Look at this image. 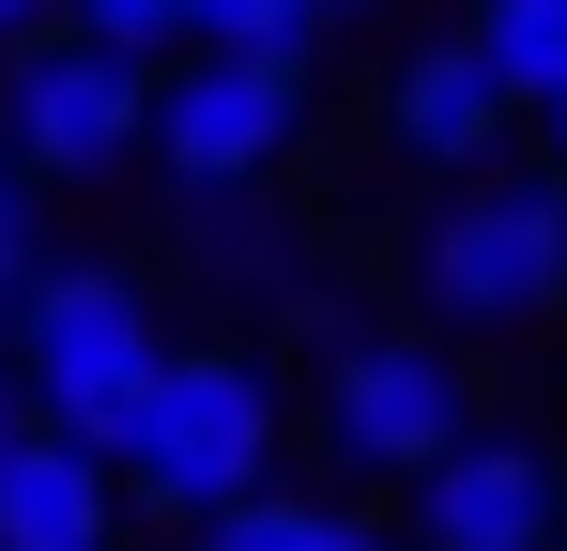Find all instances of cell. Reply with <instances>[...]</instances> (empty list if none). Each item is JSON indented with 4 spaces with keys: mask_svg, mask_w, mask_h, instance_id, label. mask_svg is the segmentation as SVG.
Here are the masks:
<instances>
[{
    "mask_svg": "<svg viewBox=\"0 0 567 551\" xmlns=\"http://www.w3.org/2000/svg\"><path fill=\"white\" fill-rule=\"evenodd\" d=\"M277 367L246 353V337H169L154 383L123 398V429H107V475H123V506H154V521H215L230 490H261L277 475Z\"/></svg>",
    "mask_w": 567,
    "mask_h": 551,
    "instance_id": "6da1fadb",
    "label": "cell"
},
{
    "mask_svg": "<svg viewBox=\"0 0 567 551\" xmlns=\"http://www.w3.org/2000/svg\"><path fill=\"white\" fill-rule=\"evenodd\" d=\"M414 306L445 337H522L567 306V169H461L430 215H414Z\"/></svg>",
    "mask_w": 567,
    "mask_h": 551,
    "instance_id": "7a4b0ae2",
    "label": "cell"
},
{
    "mask_svg": "<svg viewBox=\"0 0 567 551\" xmlns=\"http://www.w3.org/2000/svg\"><path fill=\"white\" fill-rule=\"evenodd\" d=\"M154 291L123 261H31L16 276V322H0V367H16V414H47V429H78L107 445L123 429V398L154 383Z\"/></svg>",
    "mask_w": 567,
    "mask_h": 551,
    "instance_id": "3957f363",
    "label": "cell"
},
{
    "mask_svg": "<svg viewBox=\"0 0 567 551\" xmlns=\"http://www.w3.org/2000/svg\"><path fill=\"white\" fill-rule=\"evenodd\" d=\"M138 123H154V62H123L93 31H31L16 77H0V154L31 169V199L47 184H107L138 154Z\"/></svg>",
    "mask_w": 567,
    "mask_h": 551,
    "instance_id": "277c9868",
    "label": "cell"
},
{
    "mask_svg": "<svg viewBox=\"0 0 567 551\" xmlns=\"http://www.w3.org/2000/svg\"><path fill=\"white\" fill-rule=\"evenodd\" d=\"M461 429H475V367L445 337H414V322L338 337V367H322V459L338 475H430Z\"/></svg>",
    "mask_w": 567,
    "mask_h": 551,
    "instance_id": "5b68a950",
    "label": "cell"
},
{
    "mask_svg": "<svg viewBox=\"0 0 567 551\" xmlns=\"http://www.w3.org/2000/svg\"><path fill=\"white\" fill-rule=\"evenodd\" d=\"M291 138H307V46H199L185 77H154V123H138V154H169L185 199L261 184Z\"/></svg>",
    "mask_w": 567,
    "mask_h": 551,
    "instance_id": "8992f818",
    "label": "cell"
},
{
    "mask_svg": "<svg viewBox=\"0 0 567 551\" xmlns=\"http://www.w3.org/2000/svg\"><path fill=\"white\" fill-rule=\"evenodd\" d=\"M399 490H414V551H537V537H567V459L537 429H461Z\"/></svg>",
    "mask_w": 567,
    "mask_h": 551,
    "instance_id": "52a82bcc",
    "label": "cell"
},
{
    "mask_svg": "<svg viewBox=\"0 0 567 551\" xmlns=\"http://www.w3.org/2000/svg\"><path fill=\"white\" fill-rule=\"evenodd\" d=\"M107 537H123V475L78 429L16 414L0 429V551H107Z\"/></svg>",
    "mask_w": 567,
    "mask_h": 551,
    "instance_id": "ba28073f",
    "label": "cell"
},
{
    "mask_svg": "<svg viewBox=\"0 0 567 551\" xmlns=\"http://www.w3.org/2000/svg\"><path fill=\"white\" fill-rule=\"evenodd\" d=\"M506 123H522V107H506V77L475 62L461 31H445V46H414V62L383 77V138H399L414 169H445V184L491 169V138H506Z\"/></svg>",
    "mask_w": 567,
    "mask_h": 551,
    "instance_id": "9c48e42d",
    "label": "cell"
},
{
    "mask_svg": "<svg viewBox=\"0 0 567 551\" xmlns=\"http://www.w3.org/2000/svg\"><path fill=\"white\" fill-rule=\"evenodd\" d=\"M185 276H199V291H291V276H307V246H291L246 184H215V215L185 199Z\"/></svg>",
    "mask_w": 567,
    "mask_h": 551,
    "instance_id": "30bf717a",
    "label": "cell"
},
{
    "mask_svg": "<svg viewBox=\"0 0 567 551\" xmlns=\"http://www.w3.org/2000/svg\"><path fill=\"white\" fill-rule=\"evenodd\" d=\"M461 46L506 77V107H553V92H567V0H475Z\"/></svg>",
    "mask_w": 567,
    "mask_h": 551,
    "instance_id": "8fae6325",
    "label": "cell"
},
{
    "mask_svg": "<svg viewBox=\"0 0 567 551\" xmlns=\"http://www.w3.org/2000/svg\"><path fill=\"white\" fill-rule=\"evenodd\" d=\"M78 31L123 46V62H154V46H199V0H78Z\"/></svg>",
    "mask_w": 567,
    "mask_h": 551,
    "instance_id": "7c38bea8",
    "label": "cell"
},
{
    "mask_svg": "<svg viewBox=\"0 0 567 551\" xmlns=\"http://www.w3.org/2000/svg\"><path fill=\"white\" fill-rule=\"evenodd\" d=\"M199 46H322V0H199Z\"/></svg>",
    "mask_w": 567,
    "mask_h": 551,
    "instance_id": "4fadbf2b",
    "label": "cell"
},
{
    "mask_svg": "<svg viewBox=\"0 0 567 551\" xmlns=\"http://www.w3.org/2000/svg\"><path fill=\"white\" fill-rule=\"evenodd\" d=\"M31 261H47V246H31V169L0 154V276H31Z\"/></svg>",
    "mask_w": 567,
    "mask_h": 551,
    "instance_id": "5bb4252c",
    "label": "cell"
},
{
    "mask_svg": "<svg viewBox=\"0 0 567 551\" xmlns=\"http://www.w3.org/2000/svg\"><path fill=\"white\" fill-rule=\"evenodd\" d=\"M322 551H414V537H383V521H353V506H322Z\"/></svg>",
    "mask_w": 567,
    "mask_h": 551,
    "instance_id": "9a60e30c",
    "label": "cell"
},
{
    "mask_svg": "<svg viewBox=\"0 0 567 551\" xmlns=\"http://www.w3.org/2000/svg\"><path fill=\"white\" fill-rule=\"evenodd\" d=\"M31 31H62V0H0V46H31Z\"/></svg>",
    "mask_w": 567,
    "mask_h": 551,
    "instance_id": "2e32d148",
    "label": "cell"
},
{
    "mask_svg": "<svg viewBox=\"0 0 567 551\" xmlns=\"http://www.w3.org/2000/svg\"><path fill=\"white\" fill-rule=\"evenodd\" d=\"M353 15H383V0H322V31H353Z\"/></svg>",
    "mask_w": 567,
    "mask_h": 551,
    "instance_id": "e0dca14e",
    "label": "cell"
},
{
    "mask_svg": "<svg viewBox=\"0 0 567 551\" xmlns=\"http://www.w3.org/2000/svg\"><path fill=\"white\" fill-rule=\"evenodd\" d=\"M537 123H553V169H567V92H553V107H537Z\"/></svg>",
    "mask_w": 567,
    "mask_h": 551,
    "instance_id": "ac0fdd59",
    "label": "cell"
},
{
    "mask_svg": "<svg viewBox=\"0 0 567 551\" xmlns=\"http://www.w3.org/2000/svg\"><path fill=\"white\" fill-rule=\"evenodd\" d=\"M0 429H16V367H0Z\"/></svg>",
    "mask_w": 567,
    "mask_h": 551,
    "instance_id": "d6986e66",
    "label": "cell"
},
{
    "mask_svg": "<svg viewBox=\"0 0 567 551\" xmlns=\"http://www.w3.org/2000/svg\"><path fill=\"white\" fill-rule=\"evenodd\" d=\"M0 322H16V276H0Z\"/></svg>",
    "mask_w": 567,
    "mask_h": 551,
    "instance_id": "ffe728a7",
    "label": "cell"
},
{
    "mask_svg": "<svg viewBox=\"0 0 567 551\" xmlns=\"http://www.w3.org/2000/svg\"><path fill=\"white\" fill-rule=\"evenodd\" d=\"M537 551H553V537H537Z\"/></svg>",
    "mask_w": 567,
    "mask_h": 551,
    "instance_id": "44dd1931",
    "label": "cell"
}]
</instances>
